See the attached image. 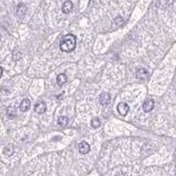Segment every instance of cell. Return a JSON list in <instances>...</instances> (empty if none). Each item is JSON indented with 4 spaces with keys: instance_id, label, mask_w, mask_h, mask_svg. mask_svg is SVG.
I'll return each instance as SVG.
<instances>
[{
    "instance_id": "obj_8",
    "label": "cell",
    "mask_w": 176,
    "mask_h": 176,
    "mask_svg": "<svg viewBox=\"0 0 176 176\" xmlns=\"http://www.w3.org/2000/svg\"><path fill=\"white\" fill-rule=\"evenodd\" d=\"M72 9H73V2H72V1L67 0V1H65V2L63 3V7H62V11H63L64 13H69Z\"/></svg>"
},
{
    "instance_id": "obj_9",
    "label": "cell",
    "mask_w": 176,
    "mask_h": 176,
    "mask_svg": "<svg viewBox=\"0 0 176 176\" xmlns=\"http://www.w3.org/2000/svg\"><path fill=\"white\" fill-rule=\"evenodd\" d=\"M30 106H31V101L29 99H23L22 102L20 104V110L23 111V112H25V111L30 109Z\"/></svg>"
},
{
    "instance_id": "obj_12",
    "label": "cell",
    "mask_w": 176,
    "mask_h": 176,
    "mask_svg": "<svg viewBox=\"0 0 176 176\" xmlns=\"http://www.w3.org/2000/svg\"><path fill=\"white\" fill-rule=\"evenodd\" d=\"M7 116L9 117V118H13L14 116H16V110L13 107H8L7 108Z\"/></svg>"
},
{
    "instance_id": "obj_15",
    "label": "cell",
    "mask_w": 176,
    "mask_h": 176,
    "mask_svg": "<svg viewBox=\"0 0 176 176\" xmlns=\"http://www.w3.org/2000/svg\"><path fill=\"white\" fill-rule=\"evenodd\" d=\"M116 23H117L118 25H122V24L124 23V20H123L121 16H117V18H116Z\"/></svg>"
},
{
    "instance_id": "obj_7",
    "label": "cell",
    "mask_w": 176,
    "mask_h": 176,
    "mask_svg": "<svg viewBox=\"0 0 176 176\" xmlns=\"http://www.w3.org/2000/svg\"><path fill=\"white\" fill-rule=\"evenodd\" d=\"M46 111V104H45V102H43V101H40V102H38V104H35V112H38V113H44Z\"/></svg>"
},
{
    "instance_id": "obj_16",
    "label": "cell",
    "mask_w": 176,
    "mask_h": 176,
    "mask_svg": "<svg viewBox=\"0 0 176 176\" xmlns=\"http://www.w3.org/2000/svg\"><path fill=\"white\" fill-rule=\"evenodd\" d=\"M21 57V54L19 53V52H14V54H13V60H18V58H20Z\"/></svg>"
},
{
    "instance_id": "obj_14",
    "label": "cell",
    "mask_w": 176,
    "mask_h": 176,
    "mask_svg": "<svg viewBox=\"0 0 176 176\" xmlns=\"http://www.w3.org/2000/svg\"><path fill=\"white\" fill-rule=\"evenodd\" d=\"M58 124H60V126H65L67 123H68V119L66 118V117H60L58 118Z\"/></svg>"
},
{
    "instance_id": "obj_1",
    "label": "cell",
    "mask_w": 176,
    "mask_h": 176,
    "mask_svg": "<svg viewBox=\"0 0 176 176\" xmlns=\"http://www.w3.org/2000/svg\"><path fill=\"white\" fill-rule=\"evenodd\" d=\"M75 47H76V36L74 34H67L62 38L60 43V49L63 52L69 53L72 51H74Z\"/></svg>"
},
{
    "instance_id": "obj_17",
    "label": "cell",
    "mask_w": 176,
    "mask_h": 176,
    "mask_svg": "<svg viewBox=\"0 0 176 176\" xmlns=\"http://www.w3.org/2000/svg\"><path fill=\"white\" fill-rule=\"evenodd\" d=\"M1 76H2V67L0 66V78H1Z\"/></svg>"
},
{
    "instance_id": "obj_13",
    "label": "cell",
    "mask_w": 176,
    "mask_h": 176,
    "mask_svg": "<svg viewBox=\"0 0 176 176\" xmlns=\"http://www.w3.org/2000/svg\"><path fill=\"white\" fill-rule=\"evenodd\" d=\"M100 124H101V122H100V120H99V118H94L93 120H91V126H93L94 129L99 128Z\"/></svg>"
},
{
    "instance_id": "obj_6",
    "label": "cell",
    "mask_w": 176,
    "mask_h": 176,
    "mask_svg": "<svg viewBox=\"0 0 176 176\" xmlns=\"http://www.w3.org/2000/svg\"><path fill=\"white\" fill-rule=\"evenodd\" d=\"M137 77L141 80H144L148 77V72L145 69V68H140L139 71L137 72Z\"/></svg>"
},
{
    "instance_id": "obj_4",
    "label": "cell",
    "mask_w": 176,
    "mask_h": 176,
    "mask_svg": "<svg viewBox=\"0 0 176 176\" xmlns=\"http://www.w3.org/2000/svg\"><path fill=\"white\" fill-rule=\"evenodd\" d=\"M110 95L108 93H102L100 95V97H99V101H100V104H102V106H106V104H108L110 102Z\"/></svg>"
},
{
    "instance_id": "obj_10",
    "label": "cell",
    "mask_w": 176,
    "mask_h": 176,
    "mask_svg": "<svg viewBox=\"0 0 176 176\" xmlns=\"http://www.w3.org/2000/svg\"><path fill=\"white\" fill-rule=\"evenodd\" d=\"M66 82H67V77H66L65 74H60V75L57 76V78H56V82H57L58 86L64 85Z\"/></svg>"
},
{
    "instance_id": "obj_5",
    "label": "cell",
    "mask_w": 176,
    "mask_h": 176,
    "mask_svg": "<svg viewBox=\"0 0 176 176\" xmlns=\"http://www.w3.org/2000/svg\"><path fill=\"white\" fill-rule=\"evenodd\" d=\"M78 150H79V152L82 154H87L89 152V150H90V146H89V144L87 142H80L79 143V145H78Z\"/></svg>"
},
{
    "instance_id": "obj_3",
    "label": "cell",
    "mask_w": 176,
    "mask_h": 176,
    "mask_svg": "<svg viewBox=\"0 0 176 176\" xmlns=\"http://www.w3.org/2000/svg\"><path fill=\"white\" fill-rule=\"evenodd\" d=\"M118 111H119V113H120L121 116H126L128 112H129V106H128V104H126V102H120V104H118Z\"/></svg>"
},
{
    "instance_id": "obj_2",
    "label": "cell",
    "mask_w": 176,
    "mask_h": 176,
    "mask_svg": "<svg viewBox=\"0 0 176 176\" xmlns=\"http://www.w3.org/2000/svg\"><path fill=\"white\" fill-rule=\"evenodd\" d=\"M153 108H154V100L152 98H148L144 101V104H143V110L145 112H150Z\"/></svg>"
},
{
    "instance_id": "obj_11",
    "label": "cell",
    "mask_w": 176,
    "mask_h": 176,
    "mask_svg": "<svg viewBox=\"0 0 176 176\" xmlns=\"http://www.w3.org/2000/svg\"><path fill=\"white\" fill-rule=\"evenodd\" d=\"M25 11H27V7H25V5H24V3H19V6H18V10H16L18 16H24Z\"/></svg>"
},
{
    "instance_id": "obj_18",
    "label": "cell",
    "mask_w": 176,
    "mask_h": 176,
    "mask_svg": "<svg viewBox=\"0 0 176 176\" xmlns=\"http://www.w3.org/2000/svg\"></svg>"
}]
</instances>
